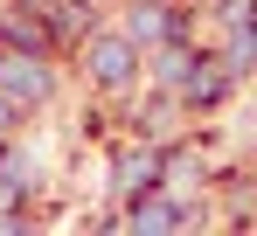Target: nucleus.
Returning a JSON list of instances; mask_svg holds the SVG:
<instances>
[{"label":"nucleus","instance_id":"obj_1","mask_svg":"<svg viewBox=\"0 0 257 236\" xmlns=\"http://www.w3.org/2000/svg\"><path fill=\"white\" fill-rule=\"evenodd\" d=\"M0 90H7V97H28V104H35V97L49 90V77L35 70V63H21V56H7V63H0Z\"/></svg>","mask_w":257,"mask_h":236},{"label":"nucleus","instance_id":"obj_5","mask_svg":"<svg viewBox=\"0 0 257 236\" xmlns=\"http://www.w3.org/2000/svg\"><path fill=\"white\" fill-rule=\"evenodd\" d=\"M0 132H7V97H0Z\"/></svg>","mask_w":257,"mask_h":236},{"label":"nucleus","instance_id":"obj_4","mask_svg":"<svg viewBox=\"0 0 257 236\" xmlns=\"http://www.w3.org/2000/svg\"><path fill=\"white\" fill-rule=\"evenodd\" d=\"M132 222H139V229H167V222H174V208H139Z\"/></svg>","mask_w":257,"mask_h":236},{"label":"nucleus","instance_id":"obj_3","mask_svg":"<svg viewBox=\"0 0 257 236\" xmlns=\"http://www.w3.org/2000/svg\"><path fill=\"white\" fill-rule=\"evenodd\" d=\"M153 174H160V160H153V153H125V160H118V188H125V195L153 188Z\"/></svg>","mask_w":257,"mask_h":236},{"label":"nucleus","instance_id":"obj_2","mask_svg":"<svg viewBox=\"0 0 257 236\" xmlns=\"http://www.w3.org/2000/svg\"><path fill=\"white\" fill-rule=\"evenodd\" d=\"M90 70H97V77H104V83H125V77H132V42H118V35H104V42H97V49H90Z\"/></svg>","mask_w":257,"mask_h":236}]
</instances>
